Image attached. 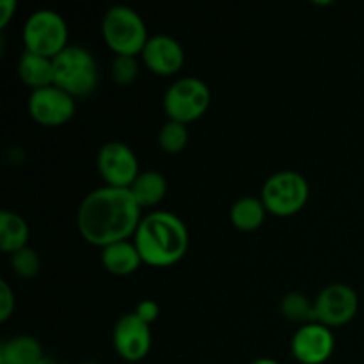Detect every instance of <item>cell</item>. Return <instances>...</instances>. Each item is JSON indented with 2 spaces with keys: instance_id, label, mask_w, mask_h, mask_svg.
Wrapping results in <instances>:
<instances>
[{
  "instance_id": "6da1fadb",
  "label": "cell",
  "mask_w": 364,
  "mask_h": 364,
  "mask_svg": "<svg viewBox=\"0 0 364 364\" xmlns=\"http://www.w3.org/2000/svg\"><path fill=\"white\" fill-rule=\"evenodd\" d=\"M141 212L130 188L105 185L82 199L77 210V226L85 242L103 249L134 237L142 220Z\"/></svg>"
},
{
  "instance_id": "7a4b0ae2",
  "label": "cell",
  "mask_w": 364,
  "mask_h": 364,
  "mask_svg": "<svg viewBox=\"0 0 364 364\" xmlns=\"http://www.w3.org/2000/svg\"><path fill=\"white\" fill-rule=\"evenodd\" d=\"M142 263L149 267H171L185 258L191 244L188 228L176 213L156 210L146 213L134 235Z\"/></svg>"
},
{
  "instance_id": "3957f363",
  "label": "cell",
  "mask_w": 364,
  "mask_h": 364,
  "mask_svg": "<svg viewBox=\"0 0 364 364\" xmlns=\"http://www.w3.org/2000/svg\"><path fill=\"white\" fill-rule=\"evenodd\" d=\"M98 82V63L85 46L68 45L59 55L53 57V85L73 98L92 95Z\"/></svg>"
},
{
  "instance_id": "277c9868",
  "label": "cell",
  "mask_w": 364,
  "mask_h": 364,
  "mask_svg": "<svg viewBox=\"0 0 364 364\" xmlns=\"http://www.w3.org/2000/svg\"><path fill=\"white\" fill-rule=\"evenodd\" d=\"M102 36L116 55H141L148 43V28L141 14L132 7L112 6L102 18Z\"/></svg>"
},
{
  "instance_id": "5b68a950",
  "label": "cell",
  "mask_w": 364,
  "mask_h": 364,
  "mask_svg": "<svg viewBox=\"0 0 364 364\" xmlns=\"http://www.w3.org/2000/svg\"><path fill=\"white\" fill-rule=\"evenodd\" d=\"M259 198L272 215L291 217L308 203L309 183L297 171H277L267 178Z\"/></svg>"
},
{
  "instance_id": "8992f818",
  "label": "cell",
  "mask_w": 364,
  "mask_h": 364,
  "mask_svg": "<svg viewBox=\"0 0 364 364\" xmlns=\"http://www.w3.org/2000/svg\"><path fill=\"white\" fill-rule=\"evenodd\" d=\"M25 50L53 59L68 46V23L53 9H38L28 14L21 28Z\"/></svg>"
},
{
  "instance_id": "52a82bcc",
  "label": "cell",
  "mask_w": 364,
  "mask_h": 364,
  "mask_svg": "<svg viewBox=\"0 0 364 364\" xmlns=\"http://www.w3.org/2000/svg\"><path fill=\"white\" fill-rule=\"evenodd\" d=\"M212 92L205 80L198 77H181L167 87L164 95V110L167 117L188 124L208 110Z\"/></svg>"
},
{
  "instance_id": "ba28073f",
  "label": "cell",
  "mask_w": 364,
  "mask_h": 364,
  "mask_svg": "<svg viewBox=\"0 0 364 364\" xmlns=\"http://www.w3.org/2000/svg\"><path fill=\"white\" fill-rule=\"evenodd\" d=\"M313 308H315V322L329 329L341 327L358 315V291L345 283H333L316 295Z\"/></svg>"
},
{
  "instance_id": "9c48e42d",
  "label": "cell",
  "mask_w": 364,
  "mask_h": 364,
  "mask_svg": "<svg viewBox=\"0 0 364 364\" xmlns=\"http://www.w3.org/2000/svg\"><path fill=\"white\" fill-rule=\"evenodd\" d=\"M96 166L109 187L130 188L139 176V160L134 149L121 141H109L98 149Z\"/></svg>"
},
{
  "instance_id": "30bf717a",
  "label": "cell",
  "mask_w": 364,
  "mask_h": 364,
  "mask_svg": "<svg viewBox=\"0 0 364 364\" xmlns=\"http://www.w3.org/2000/svg\"><path fill=\"white\" fill-rule=\"evenodd\" d=\"M77 103L71 95L57 85L32 91L28 96V114L43 127H60L75 116Z\"/></svg>"
},
{
  "instance_id": "8fae6325",
  "label": "cell",
  "mask_w": 364,
  "mask_h": 364,
  "mask_svg": "<svg viewBox=\"0 0 364 364\" xmlns=\"http://www.w3.org/2000/svg\"><path fill=\"white\" fill-rule=\"evenodd\" d=\"M112 343L121 359L137 364L151 350V327L135 313H127L114 326Z\"/></svg>"
},
{
  "instance_id": "7c38bea8",
  "label": "cell",
  "mask_w": 364,
  "mask_h": 364,
  "mask_svg": "<svg viewBox=\"0 0 364 364\" xmlns=\"http://www.w3.org/2000/svg\"><path fill=\"white\" fill-rule=\"evenodd\" d=\"M333 352V331L318 322L304 323L291 338V355L301 364H323L329 361Z\"/></svg>"
},
{
  "instance_id": "4fadbf2b",
  "label": "cell",
  "mask_w": 364,
  "mask_h": 364,
  "mask_svg": "<svg viewBox=\"0 0 364 364\" xmlns=\"http://www.w3.org/2000/svg\"><path fill=\"white\" fill-rule=\"evenodd\" d=\"M141 55L144 66L160 77H171L178 73L185 64L183 46L169 34L149 36Z\"/></svg>"
},
{
  "instance_id": "5bb4252c",
  "label": "cell",
  "mask_w": 364,
  "mask_h": 364,
  "mask_svg": "<svg viewBox=\"0 0 364 364\" xmlns=\"http://www.w3.org/2000/svg\"><path fill=\"white\" fill-rule=\"evenodd\" d=\"M18 77L32 91L53 85V59L23 50L18 59Z\"/></svg>"
},
{
  "instance_id": "9a60e30c",
  "label": "cell",
  "mask_w": 364,
  "mask_h": 364,
  "mask_svg": "<svg viewBox=\"0 0 364 364\" xmlns=\"http://www.w3.org/2000/svg\"><path fill=\"white\" fill-rule=\"evenodd\" d=\"M102 265L114 276H130L141 267L142 258L134 242L123 240L102 249Z\"/></svg>"
},
{
  "instance_id": "2e32d148",
  "label": "cell",
  "mask_w": 364,
  "mask_h": 364,
  "mask_svg": "<svg viewBox=\"0 0 364 364\" xmlns=\"http://www.w3.org/2000/svg\"><path fill=\"white\" fill-rule=\"evenodd\" d=\"M43 358L41 343L28 334H16L0 345V364H38Z\"/></svg>"
},
{
  "instance_id": "e0dca14e",
  "label": "cell",
  "mask_w": 364,
  "mask_h": 364,
  "mask_svg": "<svg viewBox=\"0 0 364 364\" xmlns=\"http://www.w3.org/2000/svg\"><path fill=\"white\" fill-rule=\"evenodd\" d=\"M130 192L141 208L156 206L167 194V180L162 173L155 169L141 171L130 185Z\"/></svg>"
},
{
  "instance_id": "ac0fdd59",
  "label": "cell",
  "mask_w": 364,
  "mask_h": 364,
  "mask_svg": "<svg viewBox=\"0 0 364 364\" xmlns=\"http://www.w3.org/2000/svg\"><path fill=\"white\" fill-rule=\"evenodd\" d=\"M28 235H31L28 224L20 213L11 212V210L0 212V249L4 252L13 255L27 247Z\"/></svg>"
},
{
  "instance_id": "d6986e66",
  "label": "cell",
  "mask_w": 364,
  "mask_h": 364,
  "mask_svg": "<svg viewBox=\"0 0 364 364\" xmlns=\"http://www.w3.org/2000/svg\"><path fill=\"white\" fill-rule=\"evenodd\" d=\"M265 215L267 208L262 198H255V196H244V198L237 199L230 212L231 224L238 231H245V233L258 230L265 220Z\"/></svg>"
},
{
  "instance_id": "ffe728a7",
  "label": "cell",
  "mask_w": 364,
  "mask_h": 364,
  "mask_svg": "<svg viewBox=\"0 0 364 364\" xmlns=\"http://www.w3.org/2000/svg\"><path fill=\"white\" fill-rule=\"evenodd\" d=\"M281 313H283L284 318H288L290 322L301 323V326L315 322L313 302L304 294H299V291H290V294L281 299Z\"/></svg>"
},
{
  "instance_id": "44dd1931",
  "label": "cell",
  "mask_w": 364,
  "mask_h": 364,
  "mask_svg": "<svg viewBox=\"0 0 364 364\" xmlns=\"http://www.w3.org/2000/svg\"><path fill=\"white\" fill-rule=\"evenodd\" d=\"M188 130L187 124L167 119L159 132V146L166 153H180L187 148Z\"/></svg>"
},
{
  "instance_id": "7402d4cb",
  "label": "cell",
  "mask_w": 364,
  "mask_h": 364,
  "mask_svg": "<svg viewBox=\"0 0 364 364\" xmlns=\"http://www.w3.org/2000/svg\"><path fill=\"white\" fill-rule=\"evenodd\" d=\"M11 269L14 270V274L23 279H31V277H36L41 270V256L36 249L32 247H23L20 251L13 252L9 256Z\"/></svg>"
},
{
  "instance_id": "603a6c76",
  "label": "cell",
  "mask_w": 364,
  "mask_h": 364,
  "mask_svg": "<svg viewBox=\"0 0 364 364\" xmlns=\"http://www.w3.org/2000/svg\"><path fill=\"white\" fill-rule=\"evenodd\" d=\"M139 77V60L134 55H116L110 63V78L121 87H127Z\"/></svg>"
},
{
  "instance_id": "cb8c5ba5",
  "label": "cell",
  "mask_w": 364,
  "mask_h": 364,
  "mask_svg": "<svg viewBox=\"0 0 364 364\" xmlns=\"http://www.w3.org/2000/svg\"><path fill=\"white\" fill-rule=\"evenodd\" d=\"M14 291L7 281H0V322H7L14 311Z\"/></svg>"
},
{
  "instance_id": "d4e9b609",
  "label": "cell",
  "mask_w": 364,
  "mask_h": 364,
  "mask_svg": "<svg viewBox=\"0 0 364 364\" xmlns=\"http://www.w3.org/2000/svg\"><path fill=\"white\" fill-rule=\"evenodd\" d=\"M134 313L139 316V318L144 320L146 323H149V326H151V323L160 316V306L156 304L153 299H144V301L137 302Z\"/></svg>"
},
{
  "instance_id": "484cf974",
  "label": "cell",
  "mask_w": 364,
  "mask_h": 364,
  "mask_svg": "<svg viewBox=\"0 0 364 364\" xmlns=\"http://www.w3.org/2000/svg\"><path fill=\"white\" fill-rule=\"evenodd\" d=\"M16 0H2L0 2V27L6 28L7 23L11 21V18L16 13Z\"/></svg>"
},
{
  "instance_id": "4316f807",
  "label": "cell",
  "mask_w": 364,
  "mask_h": 364,
  "mask_svg": "<svg viewBox=\"0 0 364 364\" xmlns=\"http://www.w3.org/2000/svg\"><path fill=\"white\" fill-rule=\"evenodd\" d=\"M251 364H279V363L274 361V359L270 358H262V359H256V361H252Z\"/></svg>"
},
{
  "instance_id": "83f0119b",
  "label": "cell",
  "mask_w": 364,
  "mask_h": 364,
  "mask_svg": "<svg viewBox=\"0 0 364 364\" xmlns=\"http://www.w3.org/2000/svg\"><path fill=\"white\" fill-rule=\"evenodd\" d=\"M38 364H59V363H57L55 359H52V358H46V355H45V358H43L41 361H39Z\"/></svg>"
},
{
  "instance_id": "f1b7e54d",
  "label": "cell",
  "mask_w": 364,
  "mask_h": 364,
  "mask_svg": "<svg viewBox=\"0 0 364 364\" xmlns=\"http://www.w3.org/2000/svg\"><path fill=\"white\" fill-rule=\"evenodd\" d=\"M80 364H98V363H92V361H84V363H80Z\"/></svg>"
}]
</instances>
